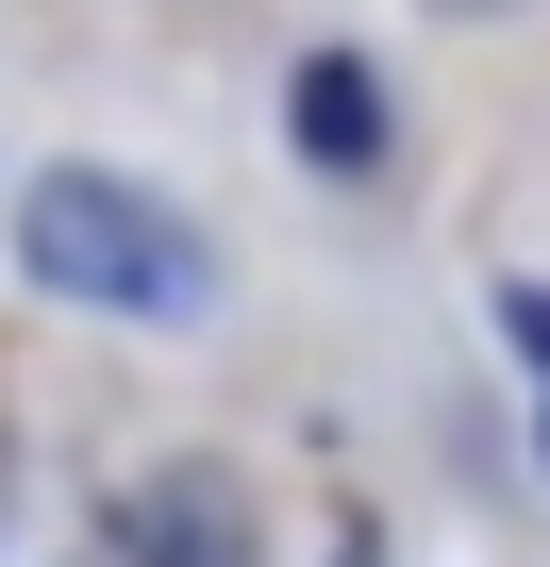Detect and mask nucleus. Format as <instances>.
<instances>
[{"mask_svg": "<svg viewBox=\"0 0 550 567\" xmlns=\"http://www.w3.org/2000/svg\"><path fill=\"white\" fill-rule=\"evenodd\" d=\"M134 567H250V534H234V484H200V467H167V484H134Z\"/></svg>", "mask_w": 550, "mask_h": 567, "instance_id": "3", "label": "nucleus"}, {"mask_svg": "<svg viewBox=\"0 0 550 567\" xmlns=\"http://www.w3.org/2000/svg\"><path fill=\"white\" fill-rule=\"evenodd\" d=\"M284 134H301L318 167H384V68H367V51H301V68H284Z\"/></svg>", "mask_w": 550, "mask_h": 567, "instance_id": "2", "label": "nucleus"}, {"mask_svg": "<svg viewBox=\"0 0 550 567\" xmlns=\"http://www.w3.org/2000/svg\"><path fill=\"white\" fill-rule=\"evenodd\" d=\"M18 267L51 284V301H84V318H151V334H200L217 318L200 217L167 184H134V167H34L18 184Z\"/></svg>", "mask_w": 550, "mask_h": 567, "instance_id": "1", "label": "nucleus"}, {"mask_svg": "<svg viewBox=\"0 0 550 567\" xmlns=\"http://www.w3.org/2000/svg\"><path fill=\"white\" fill-rule=\"evenodd\" d=\"M500 318H517V351L550 368V284H517V301H500Z\"/></svg>", "mask_w": 550, "mask_h": 567, "instance_id": "4", "label": "nucleus"}]
</instances>
